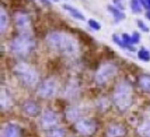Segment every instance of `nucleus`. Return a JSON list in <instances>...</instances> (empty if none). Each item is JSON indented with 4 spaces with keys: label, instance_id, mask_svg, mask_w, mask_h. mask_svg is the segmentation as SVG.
Listing matches in <instances>:
<instances>
[{
    "label": "nucleus",
    "instance_id": "f257e3e1",
    "mask_svg": "<svg viewBox=\"0 0 150 137\" xmlns=\"http://www.w3.org/2000/svg\"><path fill=\"white\" fill-rule=\"evenodd\" d=\"M46 42L49 48L64 57L75 58L80 52L77 41L65 32L52 31L47 34Z\"/></svg>",
    "mask_w": 150,
    "mask_h": 137
},
{
    "label": "nucleus",
    "instance_id": "f03ea898",
    "mask_svg": "<svg viewBox=\"0 0 150 137\" xmlns=\"http://www.w3.org/2000/svg\"><path fill=\"white\" fill-rule=\"evenodd\" d=\"M9 47L14 55L26 57L35 49L36 41L30 33L23 31L10 42Z\"/></svg>",
    "mask_w": 150,
    "mask_h": 137
},
{
    "label": "nucleus",
    "instance_id": "7ed1b4c3",
    "mask_svg": "<svg viewBox=\"0 0 150 137\" xmlns=\"http://www.w3.org/2000/svg\"><path fill=\"white\" fill-rule=\"evenodd\" d=\"M113 102L121 112L131 107L133 103V87L128 81L122 80L118 83L113 93Z\"/></svg>",
    "mask_w": 150,
    "mask_h": 137
},
{
    "label": "nucleus",
    "instance_id": "20e7f679",
    "mask_svg": "<svg viewBox=\"0 0 150 137\" xmlns=\"http://www.w3.org/2000/svg\"><path fill=\"white\" fill-rule=\"evenodd\" d=\"M13 74L18 81L25 87H33L39 82L40 76L38 72L25 63H18L13 68Z\"/></svg>",
    "mask_w": 150,
    "mask_h": 137
},
{
    "label": "nucleus",
    "instance_id": "39448f33",
    "mask_svg": "<svg viewBox=\"0 0 150 137\" xmlns=\"http://www.w3.org/2000/svg\"><path fill=\"white\" fill-rule=\"evenodd\" d=\"M118 73V67L116 65L112 64V63H105L104 65H102L98 72L96 73L95 75V80L96 82L102 86L106 84L107 82H109L112 79H113Z\"/></svg>",
    "mask_w": 150,
    "mask_h": 137
},
{
    "label": "nucleus",
    "instance_id": "423d86ee",
    "mask_svg": "<svg viewBox=\"0 0 150 137\" xmlns=\"http://www.w3.org/2000/svg\"><path fill=\"white\" fill-rule=\"evenodd\" d=\"M59 90V84L58 81L54 78H49L44 80L38 87L37 94L38 95L46 100H49L54 98Z\"/></svg>",
    "mask_w": 150,
    "mask_h": 137
},
{
    "label": "nucleus",
    "instance_id": "0eeeda50",
    "mask_svg": "<svg viewBox=\"0 0 150 137\" xmlns=\"http://www.w3.org/2000/svg\"><path fill=\"white\" fill-rule=\"evenodd\" d=\"M60 122L59 115L51 109L45 110L40 119V125L43 129H53Z\"/></svg>",
    "mask_w": 150,
    "mask_h": 137
},
{
    "label": "nucleus",
    "instance_id": "6e6552de",
    "mask_svg": "<svg viewBox=\"0 0 150 137\" xmlns=\"http://www.w3.org/2000/svg\"><path fill=\"white\" fill-rule=\"evenodd\" d=\"M75 129L83 136H92L97 130V123L90 118H82L76 122Z\"/></svg>",
    "mask_w": 150,
    "mask_h": 137
},
{
    "label": "nucleus",
    "instance_id": "1a4fd4ad",
    "mask_svg": "<svg viewBox=\"0 0 150 137\" xmlns=\"http://www.w3.org/2000/svg\"><path fill=\"white\" fill-rule=\"evenodd\" d=\"M87 108L82 106L71 107L66 111V118L69 122H77L82 119L86 113Z\"/></svg>",
    "mask_w": 150,
    "mask_h": 137
},
{
    "label": "nucleus",
    "instance_id": "9d476101",
    "mask_svg": "<svg viewBox=\"0 0 150 137\" xmlns=\"http://www.w3.org/2000/svg\"><path fill=\"white\" fill-rule=\"evenodd\" d=\"M80 94V86L76 80H69L65 87V96L69 100L76 98Z\"/></svg>",
    "mask_w": 150,
    "mask_h": 137
},
{
    "label": "nucleus",
    "instance_id": "9b49d317",
    "mask_svg": "<svg viewBox=\"0 0 150 137\" xmlns=\"http://www.w3.org/2000/svg\"><path fill=\"white\" fill-rule=\"evenodd\" d=\"M22 110L25 115L30 117H36L40 114V106L33 101H25L22 106Z\"/></svg>",
    "mask_w": 150,
    "mask_h": 137
},
{
    "label": "nucleus",
    "instance_id": "f8f14e48",
    "mask_svg": "<svg viewBox=\"0 0 150 137\" xmlns=\"http://www.w3.org/2000/svg\"><path fill=\"white\" fill-rule=\"evenodd\" d=\"M127 134L126 128L120 123H112L106 129V137H123Z\"/></svg>",
    "mask_w": 150,
    "mask_h": 137
},
{
    "label": "nucleus",
    "instance_id": "ddd939ff",
    "mask_svg": "<svg viewBox=\"0 0 150 137\" xmlns=\"http://www.w3.org/2000/svg\"><path fill=\"white\" fill-rule=\"evenodd\" d=\"M1 137H21L20 128L13 123H7L2 129Z\"/></svg>",
    "mask_w": 150,
    "mask_h": 137
},
{
    "label": "nucleus",
    "instance_id": "4468645a",
    "mask_svg": "<svg viewBox=\"0 0 150 137\" xmlns=\"http://www.w3.org/2000/svg\"><path fill=\"white\" fill-rule=\"evenodd\" d=\"M0 105L2 110H7L12 106V101L10 94L7 93L6 90L2 89L1 91V97H0Z\"/></svg>",
    "mask_w": 150,
    "mask_h": 137
},
{
    "label": "nucleus",
    "instance_id": "2eb2a0df",
    "mask_svg": "<svg viewBox=\"0 0 150 137\" xmlns=\"http://www.w3.org/2000/svg\"><path fill=\"white\" fill-rule=\"evenodd\" d=\"M62 8H63L66 11H68L74 18H76V19H77V20H80V21H84V20H85L84 15H83L79 10H77L76 8L73 7L72 5H69V4L65 3V4L62 5Z\"/></svg>",
    "mask_w": 150,
    "mask_h": 137
},
{
    "label": "nucleus",
    "instance_id": "dca6fc26",
    "mask_svg": "<svg viewBox=\"0 0 150 137\" xmlns=\"http://www.w3.org/2000/svg\"><path fill=\"white\" fill-rule=\"evenodd\" d=\"M107 9L111 12V14L113 16V18H114L115 23H120V22L123 21L126 18V14L122 11V10L117 8L116 6L108 5Z\"/></svg>",
    "mask_w": 150,
    "mask_h": 137
},
{
    "label": "nucleus",
    "instance_id": "f3484780",
    "mask_svg": "<svg viewBox=\"0 0 150 137\" xmlns=\"http://www.w3.org/2000/svg\"><path fill=\"white\" fill-rule=\"evenodd\" d=\"M138 134L142 137H150V117L144 120L137 129Z\"/></svg>",
    "mask_w": 150,
    "mask_h": 137
},
{
    "label": "nucleus",
    "instance_id": "a211bd4d",
    "mask_svg": "<svg viewBox=\"0 0 150 137\" xmlns=\"http://www.w3.org/2000/svg\"><path fill=\"white\" fill-rule=\"evenodd\" d=\"M15 21L17 26L20 30H25L29 24V18L26 15L23 13H18L15 17Z\"/></svg>",
    "mask_w": 150,
    "mask_h": 137
},
{
    "label": "nucleus",
    "instance_id": "6ab92c4d",
    "mask_svg": "<svg viewBox=\"0 0 150 137\" xmlns=\"http://www.w3.org/2000/svg\"><path fill=\"white\" fill-rule=\"evenodd\" d=\"M9 24V17L3 7L0 10V31L3 34L7 29Z\"/></svg>",
    "mask_w": 150,
    "mask_h": 137
},
{
    "label": "nucleus",
    "instance_id": "aec40b11",
    "mask_svg": "<svg viewBox=\"0 0 150 137\" xmlns=\"http://www.w3.org/2000/svg\"><path fill=\"white\" fill-rule=\"evenodd\" d=\"M139 85L144 92L150 93V74H143L140 76Z\"/></svg>",
    "mask_w": 150,
    "mask_h": 137
},
{
    "label": "nucleus",
    "instance_id": "412c9836",
    "mask_svg": "<svg viewBox=\"0 0 150 137\" xmlns=\"http://www.w3.org/2000/svg\"><path fill=\"white\" fill-rule=\"evenodd\" d=\"M112 40H113V42H114L117 45H119L120 47H121V48H123V49H126V50H128V51H131V52H134V51H135V47H134V45H127V44L123 41L122 38L120 37V36L117 35V34H113V35H112Z\"/></svg>",
    "mask_w": 150,
    "mask_h": 137
},
{
    "label": "nucleus",
    "instance_id": "4be33fe9",
    "mask_svg": "<svg viewBox=\"0 0 150 137\" xmlns=\"http://www.w3.org/2000/svg\"><path fill=\"white\" fill-rule=\"evenodd\" d=\"M137 56H138L139 59H141L142 61H144V62L150 61V52L145 47H142L138 51Z\"/></svg>",
    "mask_w": 150,
    "mask_h": 137
},
{
    "label": "nucleus",
    "instance_id": "5701e85b",
    "mask_svg": "<svg viewBox=\"0 0 150 137\" xmlns=\"http://www.w3.org/2000/svg\"><path fill=\"white\" fill-rule=\"evenodd\" d=\"M47 137H66V132L62 129L54 128L48 131Z\"/></svg>",
    "mask_w": 150,
    "mask_h": 137
},
{
    "label": "nucleus",
    "instance_id": "b1692460",
    "mask_svg": "<svg viewBox=\"0 0 150 137\" xmlns=\"http://www.w3.org/2000/svg\"><path fill=\"white\" fill-rule=\"evenodd\" d=\"M142 3L140 2V0H131V9L132 11L135 14H139L142 12Z\"/></svg>",
    "mask_w": 150,
    "mask_h": 137
},
{
    "label": "nucleus",
    "instance_id": "393cba45",
    "mask_svg": "<svg viewBox=\"0 0 150 137\" xmlns=\"http://www.w3.org/2000/svg\"><path fill=\"white\" fill-rule=\"evenodd\" d=\"M88 24L89 26L93 29L94 31H99L101 29V24L100 23H98V21H96L95 19H89L88 21Z\"/></svg>",
    "mask_w": 150,
    "mask_h": 137
},
{
    "label": "nucleus",
    "instance_id": "a878e982",
    "mask_svg": "<svg viewBox=\"0 0 150 137\" xmlns=\"http://www.w3.org/2000/svg\"><path fill=\"white\" fill-rule=\"evenodd\" d=\"M137 25H138V27L141 29V31H144V32H149V26H148L142 20L138 19V20H137Z\"/></svg>",
    "mask_w": 150,
    "mask_h": 137
},
{
    "label": "nucleus",
    "instance_id": "bb28decb",
    "mask_svg": "<svg viewBox=\"0 0 150 137\" xmlns=\"http://www.w3.org/2000/svg\"><path fill=\"white\" fill-rule=\"evenodd\" d=\"M131 38H132V44L133 45H137L139 44L140 40H141V35L138 31H134L132 35H131Z\"/></svg>",
    "mask_w": 150,
    "mask_h": 137
},
{
    "label": "nucleus",
    "instance_id": "cd10ccee",
    "mask_svg": "<svg viewBox=\"0 0 150 137\" xmlns=\"http://www.w3.org/2000/svg\"><path fill=\"white\" fill-rule=\"evenodd\" d=\"M113 3L115 4V6L120 10H125V3H124V0H113Z\"/></svg>",
    "mask_w": 150,
    "mask_h": 137
},
{
    "label": "nucleus",
    "instance_id": "c85d7f7f",
    "mask_svg": "<svg viewBox=\"0 0 150 137\" xmlns=\"http://www.w3.org/2000/svg\"><path fill=\"white\" fill-rule=\"evenodd\" d=\"M98 107H99V108H101V109H106V108L108 107V104H107V100L105 99H103V100H101L100 101H99V104H98Z\"/></svg>",
    "mask_w": 150,
    "mask_h": 137
},
{
    "label": "nucleus",
    "instance_id": "c756f323",
    "mask_svg": "<svg viewBox=\"0 0 150 137\" xmlns=\"http://www.w3.org/2000/svg\"><path fill=\"white\" fill-rule=\"evenodd\" d=\"M146 17L150 21V10H149L146 12Z\"/></svg>",
    "mask_w": 150,
    "mask_h": 137
}]
</instances>
